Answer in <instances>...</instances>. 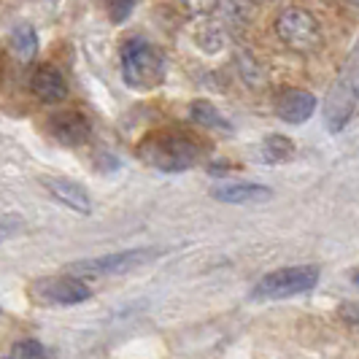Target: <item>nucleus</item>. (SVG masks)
<instances>
[{"label":"nucleus","instance_id":"nucleus-11","mask_svg":"<svg viewBox=\"0 0 359 359\" xmlns=\"http://www.w3.org/2000/svg\"><path fill=\"white\" fill-rule=\"evenodd\" d=\"M211 198L219 203H233V205H252V203H268L273 198V189L265 184H252V181H233L211 189Z\"/></svg>","mask_w":359,"mask_h":359},{"label":"nucleus","instance_id":"nucleus-10","mask_svg":"<svg viewBox=\"0 0 359 359\" xmlns=\"http://www.w3.org/2000/svg\"><path fill=\"white\" fill-rule=\"evenodd\" d=\"M30 90L41 103L54 106V103H62L68 97V81L57 65L43 62V65H38L33 79H30Z\"/></svg>","mask_w":359,"mask_h":359},{"label":"nucleus","instance_id":"nucleus-7","mask_svg":"<svg viewBox=\"0 0 359 359\" xmlns=\"http://www.w3.org/2000/svg\"><path fill=\"white\" fill-rule=\"evenodd\" d=\"M357 84L351 79H338L327 97H324V125L330 133H341L343 127L348 125V119L354 116V108H357Z\"/></svg>","mask_w":359,"mask_h":359},{"label":"nucleus","instance_id":"nucleus-20","mask_svg":"<svg viewBox=\"0 0 359 359\" xmlns=\"http://www.w3.org/2000/svg\"><path fill=\"white\" fill-rule=\"evenodd\" d=\"M19 230H22V222L19 219H0V243L8 241V238H14Z\"/></svg>","mask_w":359,"mask_h":359},{"label":"nucleus","instance_id":"nucleus-21","mask_svg":"<svg viewBox=\"0 0 359 359\" xmlns=\"http://www.w3.org/2000/svg\"><path fill=\"white\" fill-rule=\"evenodd\" d=\"M354 284H357V287H359V270H357V273H354Z\"/></svg>","mask_w":359,"mask_h":359},{"label":"nucleus","instance_id":"nucleus-17","mask_svg":"<svg viewBox=\"0 0 359 359\" xmlns=\"http://www.w3.org/2000/svg\"><path fill=\"white\" fill-rule=\"evenodd\" d=\"M103 6H106L108 17L114 25H119V22H125L130 14H133V8L138 6V0H100Z\"/></svg>","mask_w":359,"mask_h":359},{"label":"nucleus","instance_id":"nucleus-1","mask_svg":"<svg viewBox=\"0 0 359 359\" xmlns=\"http://www.w3.org/2000/svg\"><path fill=\"white\" fill-rule=\"evenodd\" d=\"M203 154H205V146L198 135L176 127L151 130L138 141L141 162L160 173H184L195 168L203 160Z\"/></svg>","mask_w":359,"mask_h":359},{"label":"nucleus","instance_id":"nucleus-4","mask_svg":"<svg viewBox=\"0 0 359 359\" xmlns=\"http://www.w3.org/2000/svg\"><path fill=\"white\" fill-rule=\"evenodd\" d=\"M30 297L38 306H54V308H71L81 306L92 297V289L87 278L81 276H54V278H38L30 284Z\"/></svg>","mask_w":359,"mask_h":359},{"label":"nucleus","instance_id":"nucleus-19","mask_svg":"<svg viewBox=\"0 0 359 359\" xmlns=\"http://www.w3.org/2000/svg\"><path fill=\"white\" fill-rule=\"evenodd\" d=\"M181 3H184V8H187L189 14H195V17H208V14H214L216 8H219L222 0H181Z\"/></svg>","mask_w":359,"mask_h":359},{"label":"nucleus","instance_id":"nucleus-2","mask_svg":"<svg viewBox=\"0 0 359 359\" xmlns=\"http://www.w3.org/2000/svg\"><path fill=\"white\" fill-rule=\"evenodd\" d=\"M119 68H122V79L130 90L151 92L162 87L168 62H165V54L157 46H151L146 38H130L122 43Z\"/></svg>","mask_w":359,"mask_h":359},{"label":"nucleus","instance_id":"nucleus-9","mask_svg":"<svg viewBox=\"0 0 359 359\" xmlns=\"http://www.w3.org/2000/svg\"><path fill=\"white\" fill-rule=\"evenodd\" d=\"M41 184L46 187V192H49L57 203H62L65 208H71L73 214H79V216L92 214V198L81 181L68 179V176H43Z\"/></svg>","mask_w":359,"mask_h":359},{"label":"nucleus","instance_id":"nucleus-18","mask_svg":"<svg viewBox=\"0 0 359 359\" xmlns=\"http://www.w3.org/2000/svg\"><path fill=\"white\" fill-rule=\"evenodd\" d=\"M8 354H11V357H17V359L49 357V351H46V348H43L38 341H33V338H30V341H17L14 346H11V351H8Z\"/></svg>","mask_w":359,"mask_h":359},{"label":"nucleus","instance_id":"nucleus-16","mask_svg":"<svg viewBox=\"0 0 359 359\" xmlns=\"http://www.w3.org/2000/svg\"><path fill=\"white\" fill-rule=\"evenodd\" d=\"M219 6L224 8L227 25H233V27L249 25V19H252V6H249V0H222Z\"/></svg>","mask_w":359,"mask_h":359},{"label":"nucleus","instance_id":"nucleus-3","mask_svg":"<svg viewBox=\"0 0 359 359\" xmlns=\"http://www.w3.org/2000/svg\"><path fill=\"white\" fill-rule=\"evenodd\" d=\"M319 284V268L313 265H297V268H281L262 276L252 289V300L265 303V300H284L294 294H306Z\"/></svg>","mask_w":359,"mask_h":359},{"label":"nucleus","instance_id":"nucleus-13","mask_svg":"<svg viewBox=\"0 0 359 359\" xmlns=\"http://www.w3.org/2000/svg\"><path fill=\"white\" fill-rule=\"evenodd\" d=\"M11 49L17 54L22 62H30V60H36L38 54V33L33 25H27V22H19L17 27L11 30Z\"/></svg>","mask_w":359,"mask_h":359},{"label":"nucleus","instance_id":"nucleus-22","mask_svg":"<svg viewBox=\"0 0 359 359\" xmlns=\"http://www.w3.org/2000/svg\"><path fill=\"white\" fill-rule=\"evenodd\" d=\"M354 84H357V95H359V73H357V79H354Z\"/></svg>","mask_w":359,"mask_h":359},{"label":"nucleus","instance_id":"nucleus-6","mask_svg":"<svg viewBox=\"0 0 359 359\" xmlns=\"http://www.w3.org/2000/svg\"><path fill=\"white\" fill-rule=\"evenodd\" d=\"M276 33L294 52H316L322 46L319 25L306 8H287L276 19Z\"/></svg>","mask_w":359,"mask_h":359},{"label":"nucleus","instance_id":"nucleus-5","mask_svg":"<svg viewBox=\"0 0 359 359\" xmlns=\"http://www.w3.org/2000/svg\"><path fill=\"white\" fill-rule=\"evenodd\" d=\"M157 249H130V252L103 254V257H92V259H81L73 262L71 273L81 276V278H108V276H125L141 268L146 262H151L157 257Z\"/></svg>","mask_w":359,"mask_h":359},{"label":"nucleus","instance_id":"nucleus-12","mask_svg":"<svg viewBox=\"0 0 359 359\" xmlns=\"http://www.w3.org/2000/svg\"><path fill=\"white\" fill-rule=\"evenodd\" d=\"M316 111V97L311 92L303 90H287L278 95L276 100V114L287 122V125H303L313 116Z\"/></svg>","mask_w":359,"mask_h":359},{"label":"nucleus","instance_id":"nucleus-14","mask_svg":"<svg viewBox=\"0 0 359 359\" xmlns=\"http://www.w3.org/2000/svg\"><path fill=\"white\" fill-rule=\"evenodd\" d=\"M189 116L200 127H214V130H222V133H233V125L216 111V106L205 103V100H195L192 108H189Z\"/></svg>","mask_w":359,"mask_h":359},{"label":"nucleus","instance_id":"nucleus-8","mask_svg":"<svg viewBox=\"0 0 359 359\" xmlns=\"http://www.w3.org/2000/svg\"><path fill=\"white\" fill-rule=\"evenodd\" d=\"M49 133L57 144L76 149L92 138V122L81 111H57L49 119Z\"/></svg>","mask_w":359,"mask_h":359},{"label":"nucleus","instance_id":"nucleus-15","mask_svg":"<svg viewBox=\"0 0 359 359\" xmlns=\"http://www.w3.org/2000/svg\"><path fill=\"white\" fill-rule=\"evenodd\" d=\"M294 157V141H289L287 135H268L262 141V160L270 165L289 162Z\"/></svg>","mask_w":359,"mask_h":359},{"label":"nucleus","instance_id":"nucleus-23","mask_svg":"<svg viewBox=\"0 0 359 359\" xmlns=\"http://www.w3.org/2000/svg\"><path fill=\"white\" fill-rule=\"evenodd\" d=\"M351 3H354V6H359V0H351Z\"/></svg>","mask_w":359,"mask_h":359}]
</instances>
